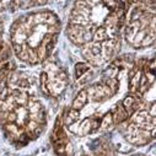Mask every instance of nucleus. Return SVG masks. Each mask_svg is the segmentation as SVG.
Wrapping results in <instances>:
<instances>
[{"label": "nucleus", "mask_w": 156, "mask_h": 156, "mask_svg": "<svg viewBox=\"0 0 156 156\" xmlns=\"http://www.w3.org/2000/svg\"><path fill=\"white\" fill-rule=\"evenodd\" d=\"M28 98H30V96H28L26 92L20 91V92H19V95L15 97V102H16V105H17V106L26 107V105H27V102H28Z\"/></svg>", "instance_id": "obj_13"}, {"label": "nucleus", "mask_w": 156, "mask_h": 156, "mask_svg": "<svg viewBox=\"0 0 156 156\" xmlns=\"http://www.w3.org/2000/svg\"><path fill=\"white\" fill-rule=\"evenodd\" d=\"M77 101H79V102H81L84 106L89 102V97H87V92H86V90L85 89H83V90H80L79 91V94H77V96L75 97Z\"/></svg>", "instance_id": "obj_16"}, {"label": "nucleus", "mask_w": 156, "mask_h": 156, "mask_svg": "<svg viewBox=\"0 0 156 156\" xmlns=\"http://www.w3.org/2000/svg\"><path fill=\"white\" fill-rule=\"evenodd\" d=\"M112 113V118H113V123L114 124H121L122 122H124L127 118H128V113L127 111L124 109V107L122 106V103H118L115 106L114 111L111 112Z\"/></svg>", "instance_id": "obj_3"}, {"label": "nucleus", "mask_w": 156, "mask_h": 156, "mask_svg": "<svg viewBox=\"0 0 156 156\" xmlns=\"http://www.w3.org/2000/svg\"><path fill=\"white\" fill-rule=\"evenodd\" d=\"M89 70H90V64H87V63H77L75 65V75H76L77 79L81 77Z\"/></svg>", "instance_id": "obj_9"}, {"label": "nucleus", "mask_w": 156, "mask_h": 156, "mask_svg": "<svg viewBox=\"0 0 156 156\" xmlns=\"http://www.w3.org/2000/svg\"><path fill=\"white\" fill-rule=\"evenodd\" d=\"M79 119H80V111H76V109H73L71 108L64 115V124L66 127H69V126L76 123Z\"/></svg>", "instance_id": "obj_4"}, {"label": "nucleus", "mask_w": 156, "mask_h": 156, "mask_svg": "<svg viewBox=\"0 0 156 156\" xmlns=\"http://www.w3.org/2000/svg\"><path fill=\"white\" fill-rule=\"evenodd\" d=\"M113 124V118H112V113L108 112L106 113L102 118H101V122H100V128L101 129H107L109 126Z\"/></svg>", "instance_id": "obj_12"}, {"label": "nucleus", "mask_w": 156, "mask_h": 156, "mask_svg": "<svg viewBox=\"0 0 156 156\" xmlns=\"http://www.w3.org/2000/svg\"><path fill=\"white\" fill-rule=\"evenodd\" d=\"M134 156H144V155H134Z\"/></svg>", "instance_id": "obj_26"}, {"label": "nucleus", "mask_w": 156, "mask_h": 156, "mask_svg": "<svg viewBox=\"0 0 156 156\" xmlns=\"http://www.w3.org/2000/svg\"><path fill=\"white\" fill-rule=\"evenodd\" d=\"M59 31H60V23H57V25H53V26H47L46 33H49V34H58Z\"/></svg>", "instance_id": "obj_18"}, {"label": "nucleus", "mask_w": 156, "mask_h": 156, "mask_svg": "<svg viewBox=\"0 0 156 156\" xmlns=\"http://www.w3.org/2000/svg\"><path fill=\"white\" fill-rule=\"evenodd\" d=\"M16 114L14 112H9L8 114V123H16Z\"/></svg>", "instance_id": "obj_24"}, {"label": "nucleus", "mask_w": 156, "mask_h": 156, "mask_svg": "<svg viewBox=\"0 0 156 156\" xmlns=\"http://www.w3.org/2000/svg\"><path fill=\"white\" fill-rule=\"evenodd\" d=\"M143 12H144V11H143V9H141L140 6L134 8V9H133V12L130 14V21H138Z\"/></svg>", "instance_id": "obj_17"}, {"label": "nucleus", "mask_w": 156, "mask_h": 156, "mask_svg": "<svg viewBox=\"0 0 156 156\" xmlns=\"http://www.w3.org/2000/svg\"><path fill=\"white\" fill-rule=\"evenodd\" d=\"M87 92V97L91 101L95 102H102L108 100L109 97H112V91L109 90L108 86H106L105 84H96L92 86H89L87 89H85Z\"/></svg>", "instance_id": "obj_1"}, {"label": "nucleus", "mask_w": 156, "mask_h": 156, "mask_svg": "<svg viewBox=\"0 0 156 156\" xmlns=\"http://www.w3.org/2000/svg\"><path fill=\"white\" fill-rule=\"evenodd\" d=\"M21 79V76H19L17 74H9V83L11 84V85H17V83H19V80Z\"/></svg>", "instance_id": "obj_19"}, {"label": "nucleus", "mask_w": 156, "mask_h": 156, "mask_svg": "<svg viewBox=\"0 0 156 156\" xmlns=\"http://www.w3.org/2000/svg\"><path fill=\"white\" fill-rule=\"evenodd\" d=\"M147 113L150 114V117H156V103L152 102L147 109Z\"/></svg>", "instance_id": "obj_22"}, {"label": "nucleus", "mask_w": 156, "mask_h": 156, "mask_svg": "<svg viewBox=\"0 0 156 156\" xmlns=\"http://www.w3.org/2000/svg\"><path fill=\"white\" fill-rule=\"evenodd\" d=\"M155 43V34H152V33H150L149 31H147V34L144 37V40L141 41V43H140V48L141 47H150V46H152Z\"/></svg>", "instance_id": "obj_15"}, {"label": "nucleus", "mask_w": 156, "mask_h": 156, "mask_svg": "<svg viewBox=\"0 0 156 156\" xmlns=\"http://www.w3.org/2000/svg\"><path fill=\"white\" fill-rule=\"evenodd\" d=\"M28 119H30V121H33V122H36V123H38V124L44 126V123H46L44 111L42 109V111L37 112V113H31V114L28 113Z\"/></svg>", "instance_id": "obj_7"}, {"label": "nucleus", "mask_w": 156, "mask_h": 156, "mask_svg": "<svg viewBox=\"0 0 156 156\" xmlns=\"http://www.w3.org/2000/svg\"><path fill=\"white\" fill-rule=\"evenodd\" d=\"M89 133H91V119L85 118L79 124V135H87Z\"/></svg>", "instance_id": "obj_8"}, {"label": "nucleus", "mask_w": 156, "mask_h": 156, "mask_svg": "<svg viewBox=\"0 0 156 156\" xmlns=\"http://www.w3.org/2000/svg\"><path fill=\"white\" fill-rule=\"evenodd\" d=\"M26 109H27V112H28L30 114H31V113H37V112H40V111L43 109V106H42V103L38 101L37 98L30 96L28 102H27V105H26Z\"/></svg>", "instance_id": "obj_5"}, {"label": "nucleus", "mask_w": 156, "mask_h": 156, "mask_svg": "<svg viewBox=\"0 0 156 156\" xmlns=\"http://www.w3.org/2000/svg\"><path fill=\"white\" fill-rule=\"evenodd\" d=\"M12 48H14V52L16 53V55L22 51V46H20V44H12Z\"/></svg>", "instance_id": "obj_25"}, {"label": "nucleus", "mask_w": 156, "mask_h": 156, "mask_svg": "<svg viewBox=\"0 0 156 156\" xmlns=\"http://www.w3.org/2000/svg\"><path fill=\"white\" fill-rule=\"evenodd\" d=\"M108 40V36H107V32H106V28L105 27H97L94 36H92V42H96V43H103L105 41Z\"/></svg>", "instance_id": "obj_6"}, {"label": "nucleus", "mask_w": 156, "mask_h": 156, "mask_svg": "<svg viewBox=\"0 0 156 156\" xmlns=\"http://www.w3.org/2000/svg\"><path fill=\"white\" fill-rule=\"evenodd\" d=\"M40 81H41V90H42V92H43L44 95H47V96H51L49 90H48V87H47V84H48L49 79H48V74H47L46 71H43V73L41 74Z\"/></svg>", "instance_id": "obj_11"}, {"label": "nucleus", "mask_w": 156, "mask_h": 156, "mask_svg": "<svg viewBox=\"0 0 156 156\" xmlns=\"http://www.w3.org/2000/svg\"><path fill=\"white\" fill-rule=\"evenodd\" d=\"M36 54H37V58H38V60H40V63H41V62H44V60L47 59V57L49 55V53L47 52L46 47H43V46H41V44L36 48Z\"/></svg>", "instance_id": "obj_14"}, {"label": "nucleus", "mask_w": 156, "mask_h": 156, "mask_svg": "<svg viewBox=\"0 0 156 156\" xmlns=\"http://www.w3.org/2000/svg\"><path fill=\"white\" fill-rule=\"evenodd\" d=\"M68 129H69L71 133H74V134H77V135H79V124L74 123V124L69 126V127H68Z\"/></svg>", "instance_id": "obj_23"}, {"label": "nucleus", "mask_w": 156, "mask_h": 156, "mask_svg": "<svg viewBox=\"0 0 156 156\" xmlns=\"http://www.w3.org/2000/svg\"><path fill=\"white\" fill-rule=\"evenodd\" d=\"M84 32H85V27L80 26V25H73L69 23L68 28H66V34L69 37V40L76 44V46H84Z\"/></svg>", "instance_id": "obj_2"}, {"label": "nucleus", "mask_w": 156, "mask_h": 156, "mask_svg": "<svg viewBox=\"0 0 156 156\" xmlns=\"http://www.w3.org/2000/svg\"><path fill=\"white\" fill-rule=\"evenodd\" d=\"M117 149H118L121 152H129L132 150V146L130 145H123V144H118V146H117Z\"/></svg>", "instance_id": "obj_21"}, {"label": "nucleus", "mask_w": 156, "mask_h": 156, "mask_svg": "<svg viewBox=\"0 0 156 156\" xmlns=\"http://www.w3.org/2000/svg\"><path fill=\"white\" fill-rule=\"evenodd\" d=\"M105 85L109 87V90L112 91L113 95H114L117 91H118V89H119V81H118V79H117V77H107Z\"/></svg>", "instance_id": "obj_10"}, {"label": "nucleus", "mask_w": 156, "mask_h": 156, "mask_svg": "<svg viewBox=\"0 0 156 156\" xmlns=\"http://www.w3.org/2000/svg\"><path fill=\"white\" fill-rule=\"evenodd\" d=\"M17 86L20 89H27V87H30V83L26 79H20L19 83H17Z\"/></svg>", "instance_id": "obj_20"}]
</instances>
